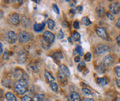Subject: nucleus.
I'll return each instance as SVG.
<instances>
[{
  "mask_svg": "<svg viewBox=\"0 0 120 101\" xmlns=\"http://www.w3.org/2000/svg\"><path fill=\"white\" fill-rule=\"evenodd\" d=\"M82 101H94V100L92 99V98H84V100H83Z\"/></svg>",
  "mask_w": 120,
  "mask_h": 101,
  "instance_id": "obj_44",
  "label": "nucleus"
},
{
  "mask_svg": "<svg viewBox=\"0 0 120 101\" xmlns=\"http://www.w3.org/2000/svg\"><path fill=\"white\" fill-rule=\"evenodd\" d=\"M22 24L24 27H29V26L30 25V21L27 17L23 16L22 18Z\"/></svg>",
  "mask_w": 120,
  "mask_h": 101,
  "instance_id": "obj_18",
  "label": "nucleus"
},
{
  "mask_svg": "<svg viewBox=\"0 0 120 101\" xmlns=\"http://www.w3.org/2000/svg\"><path fill=\"white\" fill-rule=\"evenodd\" d=\"M18 38L21 42L24 43V42H27L28 41L31 40V38H32V35L26 31H22L19 33Z\"/></svg>",
  "mask_w": 120,
  "mask_h": 101,
  "instance_id": "obj_2",
  "label": "nucleus"
},
{
  "mask_svg": "<svg viewBox=\"0 0 120 101\" xmlns=\"http://www.w3.org/2000/svg\"><path fill=\"white\" fill-rule=\"evenodd\" d=\"M14 89L17 94L22 95L28 90V81L26 78H22L14 84Z\"/></svg>",
  "mask_w": 120,
  "mask_h": 101,
  "instance_id": "obj_1",
  "label": "nucleus"
},
{
  "mask_svg": "<svg viewBox=\"0 0 120 101\" xmlns=\"http://www.w3.org/2000/svg\"><path fill=\"white\" fill-rule=\"evenodd\" d=\"M109 10H110L111 14L116 15L120 11V4H119V2H113L110 4Z\"/></svg>",
  "mask_w": 120,
  "mask_h": 101,
  "instance_id": "obj_7",
  "label": "nucleus"
},
{
  "mask_svg": "<svg viewBox=\"0 0 120 101\" xmlns=\"http://www.w3.org/2000/svg\"><path fill=\"white\" fill-rule=\"evenodd\" d=\"M113 101H120V100H119V99H118V98H117V99H116V100H113Z\"/></svg>",
  "mask_w": 120,
  "mask_h": 101,
  "instance_id": "obj_55",
  "label": "nucleus"
},
{
  "mask_svg": "<svg viewBox=\"0 0 120 101\" xmlns=\"http://www.w3.org/2000/svg\"><path fill=\"white\" fill-rule=\"evenodd\" d=\"M58 73L59 74H61V75L64 76L66 77H69L70 76V72H69V68H68L66 65H62L59 67V69H58Z\"/></svg>",
  "mask_w": 120,
  "mask_h": 101,
  "instance_id": "obj_9",
  "label": "nucleus"
},
{
  "mask_svg": "<svg viewBox=\"0 0 120 101\" xmlns=\"http://www.w3.org/2000/svg\"><path fill=\"white\" fill-rule=\"evenodd\" d=\"M22 101H33V100L28 95H24L22 98Z\"/></svg>",
  "mask_w": 120,
  "mask_h": 101,
  "instance_id": "obj_33",
  "label": "nucleus"
},
{
  "mask_svg": "<svg viewBox=\"0 0 120 101\" xmlns=\"http://www.w3.org/2000/svg\"><path fill=\"white\" fill-rule=\"evenodd\" d=\"M43 40L51 45L55 41V35L51 31H46L43 35Z\"/></svg>",
  "mask_w": 120,
  "mask_h": 101,
  "instance_id": "obj_3",
  "label": "nucleus"
},
{
  "mask_svg": "<svg viewBox=\"0 0 120 101\" xmlns=\"http://www.w3.org/2000/svg\"><path fill=\"white\" fill-rule=\"evenodd\" d=\"M73 26H74V28L76 29H78L80 28V24L78 21H75L74 24H73Z\"/></svg>",
  "mask_w": 120,
  "mask_h": 101,
  "instance_id": "obj_37",
  "label": "nucleus"
},
{
  "mask_svg": "<svg viewBox=\"0 0 120 101\" xmlns=\"http://www.w3.org/2000/svg\"><path fill=\"white\" fill-rule=\"evenodd\" d=\"M75 13H82V6H77L75 8Z\"/></svg>",
  "mask_w": 120,
  "mask_h": 101,
  "instance_id": "obj_35",
  "label": "nucleus"
},
{
  "mask_svg": "<svg viewBox=\"0 0 120 101\" xmlns=\"http://www.w3.org/2000/svg\"><path fill=\"white\" fill-rule=\"evenodd\" d=\"M84 59L86 62H90L91 59V53H87V54L85 55L84 56Z\"/></svg>",
  "mask_w": 120,
  "mask_h": 101,
  "instance_id": "obj_32",
  "label": "nucleus"
},
{
  "mask_svg": "<svg viewBox=\"0 0 120 101\" xmlns=\"http://www.w3.org/2000/svg\"><path fill=\"white\" fill-rule=\"evenodd\" d=\"M77 69H78V70H79L80 72L83 73V75H86V74L88 73V69L86 68V64L84 62H80L77 66Z\"/></svg>",
  "mask_w": 120,
  "mask_h": 101,
  "instance_id": "obj_15",
  "label": "nucleus"
},
{
  "mask_svg": "<svg viewBox=\"0 0 120 101\" xmlns=\"http://www.w3.org/2000/svg\"><path fill=\"white\" fill-rule=\"evenodd\" d=\"M116 42H117V44L120 46V34L118 35V37L116 38Z\"/></svg>",
  "mask_w": 120,
  "mask_h": 101,
  "instance_id": "obj_41",
  "label": "nucleus"
},
{
  "mask_svg": "<svg viewBox=\"0 0 120 101\" xmlns=\"http://www.w3.org/2000/svg\"><path fill=\"white\" fill-rule=\"evenodd\" d=\"M2 58L5 60H8L9 59V52L8 51H5L3 54V56H2Z\"/></svg>",
  "mask_w": 120,
  "mask_h": 101,
  "instance_id": "obj_34",
  "label": "nucleus"
},
{
  "mask_svg": "<svg viewBox=\"0 0 120 101\" xmlns=\"http://www.w3.org/2000/svg\"><path fill=\"white\" fill-rule=\"evenodd\" d=\"M116 85L118 86V87L120 88V80L119 79H118V80H116Z\"/></svg>",
  "mask_w": 120,
  "mask_h": 101,
  "instance_id": "obj_50",
  "label": "nucleus"
},
{
  "mask_svg": "<svg viewBox=\"0 0 120 101\" xmlns=\"http://www.w3.org/2000/svg\"><path fill=\"white\" fill-rule=\"evenodd\" d=\"M62 26H64V27H66V26H68V23L66 22V21H64V22H63V23H62Z\"/></svg>",
  "mask_w": 120,
  "mask_h": 101,
  "instance_id": "obj_48",
  "label": "nucleus"
},
{
  "mask_svg": "<svg viewBox=\"0 0 120 101\" xmlns=\"http://www.w3.org/2000/svg\"><path fill=\"white\" fill-rule=\"evenodd\" d=\"M5 98L8 101H17V98L11 92H7L5 94Z\"/></svg>",
  "mask_w": 120,
  "mask_h": 101,
  "instance_id": "obj_17",
  "label": "nucleus"
},
{
  "mask_svg": "<svg viewBox=\"0 0 120 101\" xmlns=\"http://www.w3.org/2000/svg\"><path fill=\"white\" fill-rule=\"evenodd\" d=\"M33 2H35L36 4H39V3L41 2L40 0H39V1H38V0H33Z\"/></svg>",
  "mask_w": 120,
  "mask_h": 101,
  "instance_id": "obj_51",
  "label": "nucleus"
},
{
  "mask_svg": "<svg viewBox=\"0 0 120 101\" xmlns=\"http://www.w3.org/2000/svg\"><path fill=\"white\" fill-rule=\"evenodd\" d=\"M70 13L72 14V15L75 14V10L74 9H71V10H70Z\"/></svg>",
  "mask_w": 120,
  "mask_h": 101,
  "instance_id": "obj_49",
  "label": "nucleus"
},
{
  "mask_svg": "<svg viewBox=\"0 0 120 101\" xmlns=\"http://www.w3.org/2000/svg\"><path fill=\"white\" fill-rule=\"evenodd\" d=\"M104 65L106 67H110L113 65V58L111 55H106L104 58Z\"/></svg>",
  "mask_w": 120,
  "mask_h": 101,
  "instance_id": "obj_12",
  "label": "nucleus"
},
{
  "mask_svg": "<svg viewBox=\"0 0 120 101\" xmlns=\"http://www.w3.org/2000/svg\"><path fill=\"white\" fill-rule=\"evenodd\" d=\"M2 85L4 87H6L8 88H10L11 87V81L8 80V79H4L2 81Z\"/></svg>",
  "mask_w": 120,
  "mask_h": 101,
  "instance_id": "obj_27",
  "label": "nucleus"
},
{
  "mask_svg": "<svg viewBox=\"0 0 120 101\" xmlns=\"http://www.w3.org/2000/svg\"><path fill=\"white\" fill-rule=\"evenodd\" d=\"M77 4V1H70L69 2V4L71 7H75V6Z\"/></svg>",
  "mask_w": 120,
  "mask_h": 101,
  "instance_id": "obj_40",
  "label": "nucleus"
},
{
  "mask_svg": "<svg viewBox=\"0 0 120 101\" xmlns=\"http://www.w3.org/2000/svg\"><path fill=\"white\" fill-rule=\"evenodd\" d=\"M75 61L76 62H80V56H75Z\"/></svg>",
  "mask_w": 120,
  "mask_h": 101,
  "instance_id": "obj_42",
  "label": "nucleus"
},
{
  "mask_svg": "<svg viewBox=\"0 0 120 101\" xmlns=\"http://www.w3.org/2000/svg\"><path fill=\"white\" fill-rule=\"evenodd\" d=\"M27 60V55L24 51L19 52L17 54V62L19 64H24Z\"/></svg>",
  "mask_w": 120,
  "mask_h": 101,
  "instance_id": "obj_11",
  "label": "nucleus"
},
{
  "mask_svg": "<svg viewBox=\"0 0 120 101\" xmlns=\"http://www.w3.org/2000/svg\"><path fill=\"white\" fill-rule=\"evenodd\" d=\"M96 12L98 15V16L103 17L104 15H105V9H104L102 7H98L96 9Z\"/></svg>",
  "mask_w": 120,
  "mask_h": 101,
  "instance_id": "obj_21",
  "label": "nucleus"
},
{
  "mask_svg": "<svg viewBox=\"0 0 120 101\" xmlns=\"http://www.w3.org/2000/svg\"><path fill=\"white\" fill-rule=\"evenodd\" d=\"M82 91L83 94H86V95H90V94H91V90H89L88 88H82Z\"/></svg>",
  "mask_w": 120,
  "mask_h": 101,
  "instance_id": "obj_31",
  "label": "nucleus"
},
{
  "mask_svg": "<svg viewBox=\"0 0 120 101\" xmlns=\"http://www.w3.org/2000/svg\"><path fill=\"white\" fill-rule=\"evenodd\" d=\"M8 20L10 24H11L13 25H18L20 21L19 15L17 13H11L8 16Z\"/></svg>",
  "mask_w": 120,
  "mask_h": 101,
  "instance_id": "obj_6",
  "label": "nucleus"
},
{
  "mask_svg": "<svg viewBox=\"0 0 120 101\" xmlns=\"http://www.w3.org/2000/svg\"><path fill=\"white\" fill-rule=\"evenodd\" d=\"M50 87L51 89L53 90L54 92H58V84H57V83H51L50 84Z\"/></svg>",
  "mask_w": 120,
  "mask_h": 101,
  "instance_id": "obj_28",
  "label": "nucleus"
},
{
  "mask_svg": "<svg viewBox=\"0 0 120 101\" xmlns=\"http://www.w3.org/2000/svg\"><path fill=\"white\" fill-rule=\"evenodd\" d=\"M52 9H53L54 12H55V13H57L58 15L60 14V10H59L58 6L57 4H52Z\"/></svg>",
  "mask_w": 120,
  "mask_h": 101,
  "instance_id": "obj_30",
  "label": "nucleus"
},
{
  "mask_svg": "<svg viewBox=\"0 0 120 101\" xmlns=\"http://www.w3.org/2000/svg\"><path fill=\"white\" fill-rule=\"evenodd\" d=\"M96 51H97V53L99 54H105L108 52L110 51V47L107 45L100 44L97 46Z\"/></svg>",
  "mask_w": 120,
  "mask_h": 101,
  "instance_id": "obj_5",
  "label": "nucleus"
},
{
  "mask_svg": "<svg viewBox=\"0 0 120 101\" xmlns=\"http://www.w3.org/2000/svg\"><path fill=\"white\" fill-rule=\"evenodd\" d=\"M44 99V95L41 94H36L33 97V101H42Z\"/></svg>",
  "mask_w": 120,
  "mask_h": 101,
  "instance_id": "obj_20",
  "label": "nucleus"
},
{
  "mask_svg": "<svg viewBox=\"0 0 120 101\" xmlns=\"http://www.w3.org/2000/svg\"><path fill=\"white\" fill-rule=\"evenodd\" d=\"M73 54H74V55H76V54H77V51H76V50H74V51H73Z\"/></svg>",
  "mask_w": 120,
  "mask_h": 101,
  "instance_id": "obj_53",
  "label": "nucleus"
},
{
  "mask_svg": "<svg viewBox=\"0 0 120 101\" xmlns=\"http://www.w3.org/2000/svg\"><path fill=\"white\" fill-rule=\"evenodd\" d=\"M46 22H43L41 24H35L33 26V29L35 32H41L44 29V26H45Z\"/></svg>",
  "mask_w": 120,
  "mask_h": 101,
  "instance_id": "obj_13",
  "label": "nucleus"
},
{
  "mask_svg": "<svg viewBox=\"0 0 120 101\" xmlns=\"http://www.w3.org/2000/svg\"><path fill=\"white\" fill-rule=\"evenodd\" d=\"M44 77L46 79V81H47L48 82H49L50 84L53 83V81H55V78L53 77V76L49 72L46 71V70L44 72Z\"/></svg>",
  "mask_w": 120,
  "mask_h": 101,
  "instance_id": "obj_16",
  "label": "nucleus"
},
{
  "mask_svg": "<svg viewBox=\"0 0 120 101\" xmlns=\"http://www.w3.org/2000/svg\"><path fill=\"white\" fill-rule=\"evenodd\" d=\"M4 38H5V40H7V42H9L10 44H13L17 40V35L13 31H8V32L5 34Z\"/></svg>",
  "mask_w": 120,
  "mask_h": 101,
  "instance_id": "obj_4",
  "label": "nucleus"
},
{
  "mask_svg": "<svg viewBox=\"0 0 120 101\" xmlns=\"http://www.w3.org/2000/svg\"><path fill=\"white\" fill-rule=\"evenodd\" d=\"M97 70L100 73H103L105 72V65H104V64L101 63L100 65H99L98 68H97Z\"/></svg>",
  "mask_w": 120,
  "mask_h": 101,
  "instance_id": "obj_29",
  "label": "nucleus"
},
{
  "mask_svg": "<svg viewBox=\"0 0 120 101\" xmlns=\"http://www.w3.org/2000/svg\"><path fill=\"white\" fill-rule=\"evenodd\" d=\"M75 50L77 51V54L78 55H80V56H83V54H84V52H83V49H82V48L80 45H77Z\"/></svg>",
  "mask_w": 120,
  "mask_h": 101,
  "instance_id": "obj_26",
  "label": "nucleus"
},
{
  "mask_svg": "<svg viewBox=\"0 0 120 101\" xmlns=\"http://www.w3.org/2000/svg\"><path fill=\"white\" fill-rule=\"evenodd\" d=\"M64 37V32L62 31V30H60L59 32H58V39H63Z\"/></svg>",
  "mask_w": 120,
  "mask_h": 101,
  "instance_id": "obj_38",
  "label": "nucleus"
},
{
  "mask_svg": "<svg viewBox=\"0 0 120 101\" xmlns=\"http://www.w3.org/2000/svg\"><path fill=\"white\" fill-rule=\"evenodd\" d=\"M3 52V46H2V44L0 42V54H2Z\"/></svg>",
  "mask_w": 120,
  "mask_h": 101,
  "instance_id": "obj_43",
  "label": "nucleus"
},
{
  "mask_svg": "<svg viewBox=\"0 0 120 101\" xmlns=\"http://www.w3.org/2000/svg\"><path fill=\"white\" fill-rule=\"evenodd\" d=\"M106 15H107V17H108L109 19H110L111 21H113V20H114V17L113 16V15H112V14L108 13H106Z\"/></svg>",
  "mask_w": 120,
  "mask_h": 101,
  "instance_id": "obj_39",
  "label": "nucleus"
},
{
  "mask_svg": "<svg viewBox=\"0 0 120 101\" xmlns=\"http://www.w3.org/2000/svg\"><path fill=\"white\" fill-rule=\"evenodd\" d=\"M116 26L120 29V18L117 21V22H116Z\"/></svg>",
  "mask_w": 120,
  "mask_h": 101,
  "instance_id": "obj_45",
  "label": "nucleus"
},
{
  "mask_svg": "<svg viewBox=\"0 0 120 101\" xmlns=\"http://www.w3.org/2000/svg\"><path fill=\"white\" fill-rule=\"evenodd\" d=\"M71 38H73V40H74L75 41L78 42V41L80 40L81 36H80V35L78 33V32H77V31H75V32L72 34V37H71Z\"/></svg>",
  "mask_w": 120,
  "mask_h": 101,
  "instance_id": "obj_25",
  "label": "nucleus"
},
{
  "mask_svg": "<svg viewBox=\"0 0 120 101\" xmlns=\"http://www.w3.org/2000/svg\"><path fill=\"white\" fill-rule=\"evenodd\" d=\"M69 101H80V96L77 92H71L68 96Z\"/></svg>",
  "mask_w": 120,
  "mask_h": 101,
  "instance_id": "obj_10",
  "label": "nucleus"
},
{
  "mask_svg": "<svg viewBox=\"0 0 120 101\" xmlns=\"http://www.w3.org/2000/svg\"><path fill=\"white\" fill-rule=\"evenodd\" d=\"M81 23L83 25H84V26H89L90 24H91V21H90V19L88 18V17L85 16V17L82 18V19H81Z\"/></svg>",
  "mask_w": 120,
  "mask_h": 101,
  "instance_id": "obj_22",
  "label": "nucleus"
},
{
  "mask_svg": "<svg viewBox=\"0 0 120 101\" xmlns=\"http://www.w3.org/2000/svg\"><path fill=\"white\" fill-rule=\"evenodd\" d=\"M3 15H4V13L2 10H0V19H2L3 18Z\"/></svg>",
  "mask_w": 120,
  "mask_h": 101,
  "instance_id": "obj_46",
  "label": "nucleus"
},
{
  "mask_svg": "<svg viewBox=\"0 0 120 101\" xmlns=\"http://www.w3.org/2000/svg\"><path fill=\"white\" fill-rule=\"evenodd\" d=\"M97 82L101 87H104V86H105V85L108 84V81L105 78H97Z\"/></svg>",
  "mask_w": 120,
  "mask_h": 101,
  "instance_id": "obj_19",
  "label": "nucleus"
},
{
  "mask_svg": "<svg viewBox=\"0 0 120 101\" xmlns=\"http://www.w3.org/2000/svg\"><path fill=\"white\" fill-rule=\"evenodd\" d=\"M68 40H69V41L70 42V43H71V42H72V40H71V38H68Z\"/></svg>",
  "mask_w": 120,
  "mask_h": 101,
  "instance_id": "obj_52",
  "label": "nucleus"
},
{
  "mask_svg": "<svg viewBox=\"0 0 120 101\" xmlns=\"http://www.w3.org/2000/svg\"><path fill=\"white\" fill-rule=\"evenodd\" d=\"M42 101H49V99H44Z\"/></svg>",
  "mask_w": 120,
  "mask_h": 101,
  "instance_id": "obj_54",
  "label": "nucleus"
},
{
  "mask_svg": "<svg viewBox=\"0 0 120 101\" xmlns=\"http://www.w3.org/2000/svg\"><path fill=\"white\" fill-rule=\"evenodd\" d=\"M13 76L15 79L17 80H21V79L24 78V73L22 70H19V69H16L15 70L14 73H13Z\"/></svg>",
  "mask_w": 120,
  "mask_h": 101,
  "instance_id": "obj_14",
  "label": "nucleus"
},
{
  "mask_svg": "<svg viewBox=\"0 0 120 101\" xmlns=\"http://www.w3.org/2000/svg\"><path fill=\"white\" fill-rule=\"evenodd\" d=\"M96 32L100 38H102L103 40H106L108 38V33H107L106 29L105 28L98 27L96 30Z\"/></svg>",
  "mask_w": 120,
  "mask_h": 101,
  "instance_id": "obj_8",
  "label": "nucleus"
},
{
  "mask_svg": "<svg viewBox=\"0 0 120 101\" xmlns=\"http://www.w3.org/2000/svg\"><path fill=\"white\" fill-rule=\"evenodd\" d=\"M3 94H4V92L2 89H0V98L3 97Z\"/></svg>",
  "mask_w": 120,
  "mask_h": 101,
  "instance_id": "obj_47",
  "label": "nucleus"
},
{
  "mask_svg": "<svg viewBox=\"0 0 120 101\" xmlns=\"http://www.w3.org/2000/svg\"><path fill=\"white\" fill-rule=\"evenodd\" d=\"M115 72H116V76L120 78V66H118L115 68Z\"/></svg>",
  "mask_w": 120,
  "mask_h": 101,
  "instance_id": "obj_36",
  "label": "nucleus"
},
{
  "mask_svg": "<svg viewBox=\"0 0 120 101\" xmlns=\"http://www.w3.org/2000/svg\"><path fill=\"white\" fill-rule=\"evenodd\" d=\"M52 57L55 59V60H58V61H60L63 59V55L60 52L58 51V52H55L53 53V55H52Z\"/></svg>",
  "mask_w": 120,
  "mask_h": 101,
  "instance_id": "obj_23",
  "label": "nucleus"
},
{
  "mask_svg": "<svg viewBox=\"0 0 120 101\" xmlns=\"http://www.w3.org/2000/svg\"><path fill=\"white\" fill-rule=\"evenodd\" d=\"M47 26H48V28L50 30L54 29L55 26V21L53 20H52V19H48V21H47Z\"/></svg>",
  "mask_w": 120,
  "mask_h": 101,
  "instance_id": "obj_24",
  "label": "nucleus"
}]
</instances>
